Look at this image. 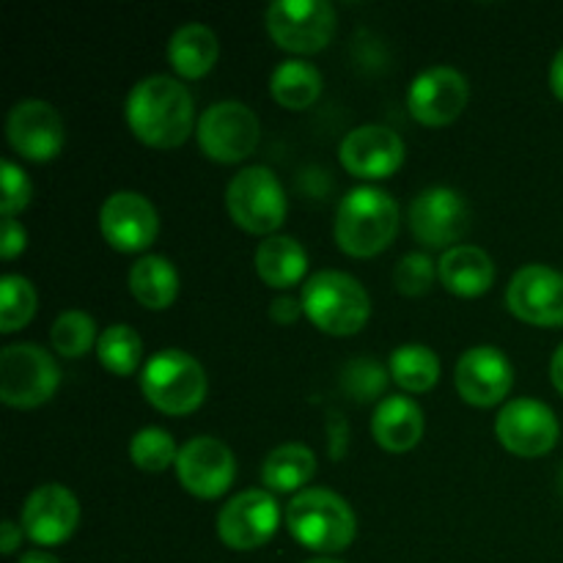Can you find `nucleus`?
<instances>
[{
	"mask_svg": "<svg viewBox=\"0 0 563 563\" xmlns=\"http://www.w3.org/2000/svg\"><path fill=\"white\" fill-rule=\"evenodd\" d=\"M124 115L132 135L152 148L181 146L196 124L190 91L165 75H152L135 82L126 97Z\"/></svg>",
	"mask_w": 563,
	"mask_h": 563,
	"instance_id": "nucleus-1",
	"label": "nucleus"
},
{
	"mask_svg": "<svg viewBox=\"0 0 563 563\" xmlns=\"http://www.w3.org/2000/svg\"><path fill=\"white\" fill-rule=\"evenodd\" d=\"M399 231V207L379 187H355L335 212V242L346 256L372 258L394 242Z\"/></svg>",
	"mask_w": 563,
	"mask_h": 563,
	"instance_id": "nucleus-2",
	"label": "nucleus"
},
{
	"mask_svg": "<svg viewBox=\"0 0 563 563\" xmlns=\"http://www.w3.org/2000/svg\"><path fill=\"white\" fill-rule=\"evenodd\" d=\"M286 528L302 548L313 553H341L355 539L357 520L341 495L308 487L286 506Z\"/></svg>",
	"mask_w": 563,
	"mask_h": 563,
	"instance_id": "nucleus-3",
	"label": "nucleus"
},
{
	"mask_svg": "<svg viewBox=\"0 0 563 563\" xmlns=\"http://www.w3.org/2000/svg\"><path fill=\"white\" fill-rule=\"evenodd\" d=\"M302 311L328 335H355L372 317V300L361 280L339 269L313 273L302 284Z\"/></svg>",
	"mask_w": 563,
	"mask_h": 563,
	"instance_id": "nucleus-4",
	"label": "nucleus"
},
{
	"mask_svg": "<svg viewBox=\"0 0 563 563\" xmlns=\"http://www.w3.org/2000/svg\"><path fill=\"white\" fill-rule=\"evenodd\" d=\"M141 390L154 410L165 416H190L207 399V374L187 352L159 350L143 366Z\"/></svg>",
	"mask_w": 563,
	"mask_h": 563,
	"instance_id": "nucleus-5",
	"label": "nucleus"
},
{
	"mask_svg": "<svg viewBox=\"0 0 563 563\" xmlns=\"http://www.w3.org/2000/svg\"><path fill=\"white\" fill-rule=\"evenodd\" d=\"M60 385V368L36 344H11L0 352V401L20 410L44 405Z\"/></svg>",
	"mask_w": 563,
	"mask_h": 563,
	"instance_id": "nucleus-6",
	"label": "nucleus"
},
{
	"mask_svg": "<svg viewBox=\"0 0 563 563\" xmlns=\"http://www.w3.org/2000/svg\"><path fill=\"white\" fill-rule=\"evenodd\" d=\"M225 207L231 220L247 234H273L286 218V192L273 170L251 165L231 179Z\"/></svg>",
	"mask_w": 563,
	"mask_h": 563,
	"instance_id": "nucleus-7",
	"label": "nucleus"
},
{
	"mask_svg": "<svg viewBox=\"0 0 563 563\" xmlns=\"http://www.w3.org/2000/svg\"><path fill=\"white\" fill-rule=\"evenodd\" d=\"M264 20L273 42L295 55L319 53L335 31V9L328 0H278Z\"/></svg>",
	"mask_w": 563,
	"mask_h": 563,
	"instance_id": "nucleus-8",
	"label": "nucleus"
},
{
	"mask_svg": "<svg viewBox=\"0 0 563 563\" xmlns=\"http://www.w3.org/2000/svg\"><path fill=\"white\" fill-rule=\"evenodd\" d=\"M258 137L256 113L242 102H214L198 119V146L214 163H242L256 152Z\"/></svg>",
	"mask_w": 563,
	"mask_h": 563,
	"instance_id": "nucleus-9",
	"label": "nucleus"
},
{
	"mask_svg": "<svg viewBox=\"0 0 563 563\" xmlns=\"http://www.w3.org/2000/svg\"><path fill=\"white\" fill-rule=\"evenodd\" d=\"M280 526L278 500L264 489H245L234 495L218 515V537L225 548L258 550L275 537Z\"/></svg>",
	"mask_w": 563,
	"mask_h": 563,
	"instance_id": "nucleus-10",
	"label": "nucleus"
},
{
	"mask_svg": "<svg viewBox=\"0 0 563 563\" xmlns=\"http://www.w3.org/2000/svg\"><path fill=\"white\" fill-rule=\"evenodd\" d=\"M495 434L506 451L526 460L550 454L559 443V418L537 399H511L495 421Z\"/></svg>",
	"mask_w": 563,
	"mask_h": 563,
	"instance_id": "nucleus-11",
	"label": "nucleus"
},
{
	"mask_svg": "<svg viewBox=\"0 0 563 563\" xmlns=\"http://www.w3.org/2000/svg\"><path fill=\"white\" fill-rule=\"evenodd\" d=\"M176 476H179L181 487L190 495L203 500L220 498L229 493L236 476V462L229 445L218 438H201L187 440L179 449V460H176Z\"/></svg>",
	"mask_w": 563,
	"mask_h": 563,
	"instance_id": "nucleus-12",
	"label": "nucleus"
},
{
	"mask_svg": "<svg viewBox=\"0 0 563 563\" xmlns=\"http://www.w3.org/2000/svg\"><path fill=\"white\" fill-rule=\"evenodd\" d=\"M506 306L517 319L537 328L563 324V273L544 264L517 269L506 289Z\"/></svg>",
	"mask_w": 563,
	"mask_h": 563,
	"instance_id": "nucleus-13",
	"label": "nucleus"
},
{
	"mask_svg": "<svg viewBox=\"0 0 563 563\" xmlns=\"http://www.w3.org/2000/svg\"><path fill=\"white\" fill-rule=\"evenodd\" d=\"M471 88L467 77L454 66H429L410 82L407 108L423 126H445L456 121L465 110Z\"/></svg>",
	"mask_w": 563,
	"mask_h": 563,
	"instance_id": "nucleus-14",
	"label": "nucleus"
},
{
	"mask_svg": "<svg viewBox=\"0 0 563 563\" xmlns=\"http://www.w3.org/2000/svg\"><path fill=\"white\" fill-rule=\"evenodd\" d=\"M5 137L11 148L31 163H49L60 154L66 141L64 119L58 110L42 99H25L9 110Z\"/></svg>",
	"mask_w": 563,
	"mask_h": 563,
	"instance_id": "nucleus-15",
	"label": "nucleus"
},
{
	"mask_svg": "<svg viewBox=\"0 0 563 563\" xmlns=\"http://www.w3.org/2000/svg\"><path fill=\"white\" fill-rule=\"evenodd\" d=\"M471 225L465 198L451 187H429L410 203V229L427 247H456Z\"/></svg>",
	"mask_w": 563,
	"mask_h": 563,
	"instance_id": "nucleus-16",
	"label": "nucleus"
},
{
	"mask_svg": "<svg viewBox=\"0 0 563 563\" xmlns=\"http://www.w3.org/2000/svg\"><path fill=\"white\" fill-rule=\"evenodd\" d=\"M99 229L104 242L121 253H141L157 240L159 218L154 203L146 196L132 190L113 192L102 203Z\"/></svg>",
	"mask_w": 563,
	"mask_h": 563,
	"instance_id": "nucleus-17",
	"label": "nucleus"
},
{
	"mask_svg": "<svg viewBox=\"0 0 563 563\" xmlns=\"http://www.w3.org/2000/svg\"><path fill=\"white\" fill-rule=\"evenodd\" d=\"M80 522V504L60 484H42L27 495L22 506L20 526L31 542L42 548L64 544Z\"/></svg>",
	"mask_w": 563,
	"mask_h": 563,
	"instance_id": "nucleus-18",
	"label": "nucleus"
},
{
	"mask_svg": "<svg viewBox=\"0 0 563 563\" xmlns=\"http://www.w3.org/2000/svg\"><path fill=\"white\" fill-rule=\"evenodd\" d=\"M454 385L473 407H495L509 396L515 368L498 346H473L456 361Z\"/></svg>",
	"mask_w": 563,
	"mask_h": 563,
	"instance_id": "nucleus-19",
	"label": "nucleus"
},
{
	"mask_svg": "<svg viewBox=\"0 0 563 563\" xmlns=\"http://www.w3.org/2000/svg\"><path fill=\"white\" fill-rule=\"evenodd\" d=\"M339 157L357 179H388L405 163V141L383 124H363L341 141Z\"/></svg>",
	"mask_w": 563,
	"mask_h": 563,
	"instance_id": "nucleus-20",
	"label": "nucleus"
},
{
	"mask_svg": "<svg viewBox=\"0 0 563 563\" xmlns=\"http://www.w3.org/2000/svg\"><path fill=\"white\" fill-rule=\"evenodd\" d=\"M372 434L390 454L412 451L423 438V412L407 396H385L372 418Z\"/></svg>",
	"mask_w": 563,
	"mask_h": 563,
	"instance_id": "nucleus-21",
	"label": "nucleus"
},
{
	"mask_svg": "<svg viewBox=\"0 0 563 563\" xmlns=\"http://www.w3.org/2000/svg\"><path fill=\"white\" fill-rule=\"evenodd\" d=\"M440 284L456 297H478L495 280V264L487 251L476 245H456L443 253L438 264Z\"/></svg>",
	"mask_w": 563,
	"mask_h": 563,
	"instance_id": "nucleus-22",
	"label": "nucleus"
},
{
	"mask_svg": "<svg viewBox=\"0 0 563 563\" xmlns=\"http://www.w3.org/2000/svg\"><path fill=\"white\" fill-rule=\"evenodd\" d=\"M220 42L212 33V27L201 22H187L170 36L168 42V64L185 80H198L209 75L212 66L218 64Z\"/></svg>",
	"mask_w": 563,
	"mask_h": 563,
	"instance_id": "nucleus-23",
	"label": "nucleus"
},
{
	"mask_svg": "<svg viewBox=\"0 0 563 563\" xmlns=\"http://www.w3.org/2000/svg\"><path fill=\"white\" fill-rule=\"evenodd\" d=\"M256 273L273 289H289L306 278L308 256L295 236H267L256 251Z\"/></svg>",
	"mask_w": 563,
	"mask_h": 563,
	"instance_id": "nucleus-24",
	"label": "nucleus"
},
{
	"mask_svg": "<svg viewBox=\"0 0 563 563\" xmlns=\"http://www.w3.org/2000/svg\"><path fill=\"white\" fill-rule=\"evenodd\" d=\"M130 291L148 311H165L179 295V273L165 256H143L130 269Z\"/></svg>",
	"mask_w": 563,
	"mask_h": 563,
	"instance_id": "nucleus-25",
	"label": "nucleus"
},
{
	"mask_svg": "<svg viewBox=\"0 0 563 563\" xmlns=\"http://www.w3.org/2000/svg\"><path fill=\"white\" fill-rule=\"evenodd\" d=\"M317 473V456L308 445L286 443L278 445L262 465V482L273 493H302Z\"/></svg>",
	"mask_w": 563,
	"mask_h": 563,
	"instance_id": "nucleus-26",
	"label": "nucleus"
},
{
	"mask_svg": "<svg viewBox=\"0 0 563 563\" xmlns=\"http://www.w3.org/2000/svg\"><path fill=\"white\" fill-rule=\"evenodd\" d=\"M269 91L286 110H306L322 93V75L308 60H284L269 77Z\"/></svg>",
	"mask_w": 563,
	"mask_h": 563,
	"instance_id": "nucleus-27",
	"label": "nucleus"
},
{
	"mask_svg": "<svg viewBox=\"0 0 563 563\" xmlns=\"http://www.w3.org/2000/svg\"><path fill=\"white\" fill-rule=\"evenodd\" d=\"M388 372L390 379L407 394H427L440 379V357L423 344H405L394 350Z\"/></svg>",
	"mask_w": 563,
	"mask_h": 563,
	"instance_id": "nucleus-28",
	"label": "nucleus"
},
{
	"mask_svg": "<svg viewBox=\"0 0 563 563\" xmlns=\"http://www.w3.org/2000/svg\"><path fill=\"white\" fill-rule=\"evenodd\" d=\"M99 363L115 377H130L135 374L137 363L143 357V341L130 324H110L97 341Z\"/></svg>",
	"mask_w": 563,
	"mask_h": 563,
	"instance_id": "nucleus-29",
	"label": "nucleus"
},
{
	"mask_svg": "<svg viewBox=\"0 0 563 563\" xmlns=\"http://www.w3.org/2000/svg\"><path fill=\"white\" fill-rule=\"evenodd\" d=\"M36 313V289L22 275H3L0 280V333H16Z\"/></svg>",
	"mask_w": 563,
	"mask_h": 563,
	"instance_id": "nucleus-30",
	"label": "nucleus"
},
{
	"mask_svg": "<svg viewBox=\"0 0 563 563\" xmlns=\"http://www.w3.org/2000/svg\"><path fill=\"white\" fill-rule=\"evenodd\" d=\"M130 460L132 465L141 467L146 473H163L170 465H176L179 460V449H176V440L170 438L165 429L148 427L141 429L135 438L130 440Z\"/></svg>",
	"mask_w": 563,
	"mask_h": 563,
	"instance_id": "nucleus-31",
	"label": "nucleus"
},
{
	"mask_svg": "<svg viewBox=\"0 0 563 563\" xmlns=\"http://www.w3.org/2000/svg\"><path fill=\"white\" fill-rule=\"evenodd\" d=\"M49 339H53V346L58 355L69 357H82L93 346V339H97V324L88 317L86 311H64L53 322V330H49Z\"/></svg>",
	"mask_w": 563,
	"mask_h": 563,
	"instance_id": "nucleus-32",
	"label": "nucleus"
},
{
	"mask_svg": "<svg viewBox=\"0 0 563 563\" xmlns=\"http://www.w3.org/2000/svg\"><path fill=\"white\" fill-rule=\"evenodd\" d=\"M388 379L390 372L383 363L372 361V357H357V361L346 363L344 372H341V390H344L350 399L368 405V401L385 396Z\"/></svg>",
	"mask_w": 563,
	"mask_h": 563,
	"instance_id": "nucleus-33",
	"label": "nucleus"
},
{
	"mask_svg": "<svg viewBox=\"0 0 563 563\" xmlns=\"http://www.w3.org/2000/svg\"><path fill=\"white\" fill-rule=\"evenodd\" d=\"M434 275H438V269H434V262L427 253H407V256L396 264V291H401V295L407 297L427 295L434 284Z\"/></svg>",
	"mask_w": 563,
	"mask_h": 563,
	"instance_id": "nucleus-34",
	"label": "nucleus"
},
{
	"mask_svg": "<svg viewBox=\"0 0 563 563\" xmlns=\"http://www.w3.org/2000/svg\"><path fill=\"white\" fill-rule=\"evenodd\" d=\"M0 185H3V198H0V212H3V218H14L16 212H22L31 203V179L11 159L0 163Z\"/></svg>",
	"mask_w": 563,
	"mask_h": 563,
	"instance_id": "nucleus-35",
	"label": "nucleus"
},
{
	"mask_svg": "<svg viewBox=\"0 0 563 563\" xmlns=\"http://www.w3.org/2000/svg\"><path fill=\"white\" fill-rule=\"evenodd\" d=\"M27 245V234L14 218H3V240H0V253H3L5 262L20 256Z\"/></svg>",
	"mask_w": 563,
	"mask_h": 563,
	"instance_id": "nucleus-36",
	"label": "nucleus"
},
{
	"mask_svg": "<svg viewBox=\"0 0 563 563\" xmlns=\"http://www.w3.org/2000/svg\"><path fill=\"white\" fill-rule=\"evenodd\" d=\"M302 311V302L295 300V297H278V300H273V306H269V317H273V322L278 324H295L297 319H300Z\"/></svg>",
	"mask_w": 563,
	"mask_h": 563,
	"instance_id": "nucleus-37",
	"label": "nucleus"
},
{
	"mask_svg": "<svg viewBox=\"0 0 563 563\" xmlns=\"http://www.w3.org/2000/svg\"><path fill=\"white\" fill-rule=\"evenodd\" d=\"M22 539V528H16L14 522L5 520L3 526H0V550H3L5 555H11L16 550V544H20Z\"/></svg>",
	"mask_w": 563,
	"mask_h": 563,
	"instance_id": "nucleus-38",
	"label": "nucleus"
},
{
	"mask_svg": "<svg viewBox=\"0 0 563 563\" xmlns=\"http://www.w3.org/2000/svg\"><path fill=\"white\" fill-rule=\"evenodd\" d=\"M550 88H553L555 97L563 102V47L555 53L553 66H550Z\"/></svg>",
	"mask_w": 563,
	"mask_h": 563,
	"instance_id": "nucleus-39",
	"label": "nucleus"
},
{
	"mask_svg": "<svg viewBox=\"0 0 563 563\" xmlns=\"http://www.w3.org/2000/svg\"><path fill=\"white\" fill-rule=\"evenodd\" d=\"M550 379H553V385L559 388V394L563 396V344L555 350L553 361H550Z\"/></svg>",
	"mask_w": 563,
	"mask_h": 563,
	"instance_id": "nucleus-40",
	"label": "nucleus"
},
{
	"mask_svg": "<svg viewBox=\"0 0 563 563\" xmlns=\"http://www.w3.org/2000/svg\"><path fill=\"white\" fill-rule=\"evenodd\" d=\"M16 563H60V561L55 559V555L44 553V550H31V553L22 555V559Z\"/></svg>",
	"mask_w": 563,
	"mask_h": 563,
	"instance_id": "nucleus-41",
	"label": "nucleus"
},
{
	"mask_svg": "<svg viewBox=\"0 0 563 563\" xmlns=\"http://www.w3.org/2000/svg\"><path fill=\"white\" fill-rule=\"evenodd\" d=\"M306 563H341V561H333V559H313V561H306Z\"/></svg>",
	"mask_w": 563,
	"mask_h": 563,
	"instance_id": "nucleus-42",
	"label": "nucleus"
},
{
	"mask_svg": "<svg viewBox=\"0 0 563 563\" xmlns=\"http://www.w3.org/2000/svg\"><path fill=\"white\" fill-rule=\"evenodd\" d=\"M559 482H561V493H563V465H561V476H559Z\"/></svg>",
	"mask_w": 563,
	"mask_h": 563,
	"instance_id": "nucleus-43",
	"label": "nucleus"
}]
</instances>
